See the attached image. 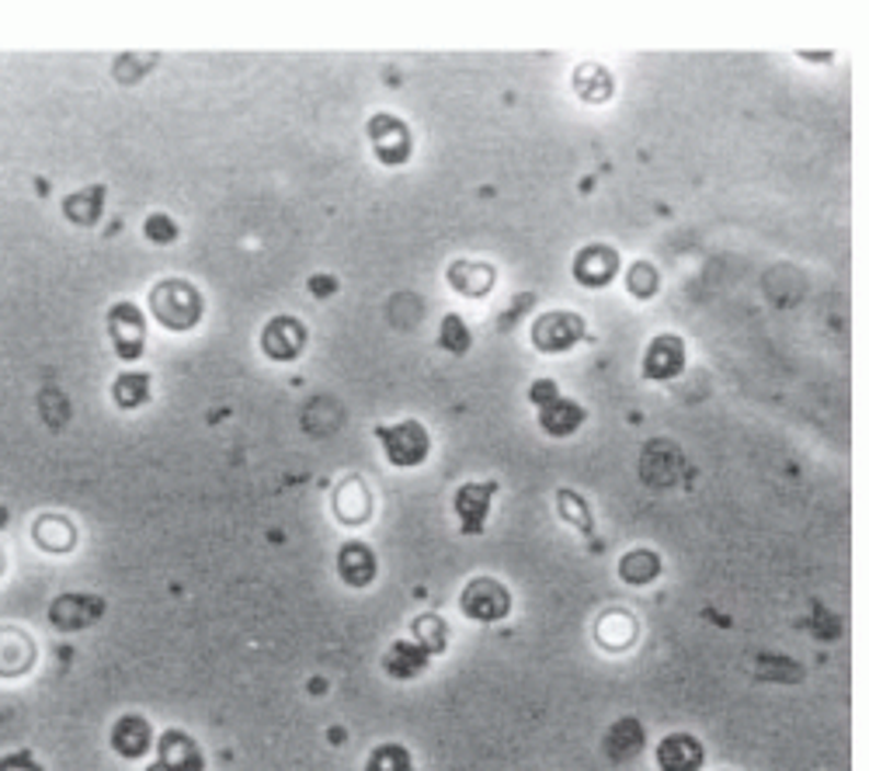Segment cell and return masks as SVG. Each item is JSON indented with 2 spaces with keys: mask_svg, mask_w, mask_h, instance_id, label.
<instances>
[{
  "mask_svg": "<svg viewBox=\"0 0 869 771\" xmlns=\"http://www.w3.org/2000/svg\"><path fill=\"white\" fill-rule=\"evenodd\" d=\"M362 771H414V758L403 744H379L373 747Z\"/></svg>",
  "mask_w": 869,
  "mask_h": 771,
  "instance_id": "cell-26",
  "label": "cell"
},
{
  "mask_svg": "<svg viewBox=\"0 0 869 771\" xmlns=\"http://www.w3.org/2000/svg\"><path fill=\"white\" fill-rule=\"evenodd\" d=\"M376 438L382 445V456L390 459L397 470H414L432 452V435L421 421H400V424H379Z\"/></svg>",
  "mask_w": 869,
  "mask_h": 771,
  "instance_id": "cell-2",
  "label": "cell"
},
{
  "mask_svg": "<svg viewBox=\"0 0 869 771\" xmlns=\"http://www.w3.org/2000/svg\"><path fill=\"white\" fill-rule=\"evenodd\" d=\"M144 237L150 243H174L178 240V222L164 212H153L144 219Z\"/></svg>",
  "mask_w": 869,
  "mask_h": 771,
  "instance_id": "cell-30",
  "label": "cell"
},
{
  "mask_svg": "<svg viewBox=\"0 0 869 771\" xmlns=\"http://www.w3.org/2000/svg\"><path fill=\"white\" fill-rule=\"evenodd\" d=\"M147 771H168V768H164V764H160V761H157V764H150Z\"/></svg>",
  "mask_w": 869,
  "mask_h": 771,
  "instance_id": "cell-34",
  "label": "cell"
},
{
  "mask_svg": "<svg viewBox=\"0 0 869 771\" xmlns=\"http://www.w3.org/2000/svg\"><path fill=\"white\" fill-rule=\"evenodd\" d=\"M307 327L296 317H272L261 331V352L272 361H296L307 348Z\"/></svg>",
  "mask_w": 869,
  "mask_h": 771,
  "instance_id": "cell-8",
  "label": "cell"
},
{
  "mask_svg": "<svg viewBox=\"0 0 869 771\" xmlns=\"http://www.w3.org/2000/svg\"><path fill=\"white\" fill-rule=\"evenodd\" d=\"M449 286L470 299L488 296L494 286V268L480 265V261H453L449 265Z\"/></svg>",
  "mask_w": 869,
  "mask_h": 771,
  "instance_id": "cell-20",
  "label": "cell"
},
{
  "mask_svg": "<svg viewBox=\"0 0 869 771\" xmlns=\"http://www.w3.org/2000/svg\"><path fill=\"white\" fill-rule=\"evenodd\" d=\"M619 577L633 587L654 584L661 577V556L654 550H630L619 560Z\"/></svg>",
  "mask_w": 869,
  "mask_h": 771,
  "instance_id": "cell-23",
  "label": "cell"
},
{
  "mask_svg": "<svg viewBox=\"0 0 869 771\" xmlns=\"http://www.w3.org/2000/svg\"><path fill=\"white\" fill-rule=\"evenodd\" d=\"M35 667V643L22 629H0V678H22Z\"/></svg>",
  "mask_w": 869,
  "mask_h": 771,
  "instance_id": "cell-16",
  "label": "cell"
},
{
  "mask_svg": "<svg viewBox=\"0 0 869 771\" xmlns=\"http://www.w3.org/2000/svg\"><path fill=\"white\" fill-rule=\"evenodd\" d=\"M411 633H414V643H421L432 657L435 654H446V646H449V625H446V619H442V615H435V612L418 615L411 622Z\"/></svg>",
  "mask_w": 869,
  "mask_h": 771,
  "instance_id": "cell-25",
  "label": "cell"
},
{
  "mask_svg": "<svg viewBox=\"0 0 869 771\" xmlns=\"http://www.w3.org/2000/svg\"><path fill=\"white\" fill-rule=\"evenodd\" d=\"M112 400L123 411H136L150 400V376L147 372H123L112 382Z\"/></svg>",
  "mask_w": 869,
  "mask_h": 771,
  "instance_id": "cell-24",
  "label": "cell"
},
{
  "mask_svg": "<svg viewBox=\"0 0 869 771\" xmlns=\"http://www.w3.org/2000/svg\"><path fill=\"white\" fill-rule=\"evenodd\" d=\"M459 608L467 619L491 625V622H501V619L512 615V591L494 577H473L467 587H462Z\"/></svg>",
  "mask_w": 869,
  "mask_h": 771,
  "instance_id": "cell-4",
  "label": "cell"
},
{
  "mask_svg": "<svg viewBox=\"0 0 869 771\" xmlns=\"http://www.w3.org/2000/svg\"><path fill=\"white\" fill-rule=\"evenodd\" d=\"M338 577L348 587H369L376 580V553L366 542H345L338 550Z\"/></svg>",
  "mask_w": 869,
  "mask_h": 771,
  "instance_id": "cell-17",
  "label": "cell"
},
{
  "mask_svg": "<svg viewBox=\"0 0 869 771\" xmlns=\"http://www.w3.org/2000/svg\"><path fill=\"white\" fill-rule=\"evenodd\" d=\"M619 275V251L609 243H588L574 257V278L584 289H605Z\"/></svg>",
  "mask_w": 869,
  "mask_h": 771,
  "instance_id": "cell-9",
  "label": "cell"
},
{
  "mask_svg": "<svg viewBox=\"0 0 869 771\" xmlns=\"http://www.w3.org/2000/svg\"><path fill=\"white\" fill-rule=\"evenodd\" d=\"M428 660H432V654L424 651L421 643L397 640L390 651L382 654V671H387L390 678H397V681H411V678L428 671Z\"/></svg>",
  "mask_w": 869,
  "mask_h": 771,
  "instance_id": "cell-18",
  "label": "cell"
},
{
  "mask_svg": "<svg viewBox=\"0 0 869 771\" xmlns=\"http://www.w3.org/2000/svg\"><path fill=\"white\" fill-rule=\"evenodd\" d=\"M150 310H153L160 327H168L174 334H185L202 320L206 302H202V292L192 286V281L164 278V281H157L153 292H150Z\"/></svg>",
  "mask_w": 869,
  "mask_h": 771,
  "instance_id": "cell-1",
  "label": "cell"
},
{
  "mask_svg": "<svg viewBox=\"0 0 869 771\" xmlns=\"http://www.w3.org/2000/svg\"><path fill=\"white\" fill-rule=\"evenodd\" d=\"M0 771H46V768L38 764L28 750H14V755L0 758Z\"/></svg>",
  "mask_w": 869,
  "mask_h": 771,
  "instance_id": "cell-31",
  "label": "cell"
},
{
  "mask_svg": "<svg viewBox=\"0 0 869 771\" xmlns=\"http://www.w3.org/2000/svg\"><path fill=\"white\" fill-rule=\"evenodd\" d=\"M682 369H685V344H682L678 334H658L651 344H647L643 379L668 382V379H678Z\"/></svg>",
  "mask_w": 869,
  "mask_h": 771,
  "instance_id": "cell-10",
  "label": "cell"
},
{
  "mask_svg": "<svg viewBox=\"0 0 869 771\" xmlns=\"http://www.w3.org/2000/svg\"><path fill=\"white\" fill-rule=\"evenodd\" d=\"M101 612H105V601L98 595H59L49 605V622L64 633H77V629L98 622Z\"/></svg>",
  "mask_w": 869,
  "mask_h": 771,
  "instance_id": "cell-11",
  "label": "cell"
},
{
  "mask_svg": "<svg viewBox=\"0 0 869 771\" xmlns=\"http://www.w3.org/2000/svg\"><path fill=\"white\" fill-rule=\"evenodd\" d=\"M626 289H630L637 299H651L661 289V275H658V268L651 265V261H637V265L630 268V275H626Z\"/></svg>",
  "mask_w": 869,
  "mask_h": 771,
  "instance_id": "cell-29",
  "label": "cell"
},
{
  "mask_svg": "<svg viewBox=\"0 0 869 771\" xmlns=\"http://www.w3.org/2000/svg\"><path fill=\"white\" fill-rule=\"evenodd\" d=\"M584 337H588V323H584L581 313H571V310H550V313L536 317L533 323V344L542 355H563Z\"/></svg>",
  "mask_w": 869,
  "mask_h": 771,
  "instance_id": "cell-5",
  "label": "cell"
},
{
  "mask_svg": "<svg viewBox=\"0 0 869 771\" xmlns=\"http://www.w3.org/2000/svg\"><path fill=\"white\" fill-rule=\"evenodd\" d=\"M157 761L168 771H206V758H202V747L195 737H188L185 729H168L164 737L157 740Z\"/></svg>",
  "mask_w": 869,
  "mask_h": 771,
  "instance_id": "cell-14",
  "label": "cell"
},
{
  "mask_svg": "<svg viewBox=\"0 0 869 771\" xmlns=\"http://www.w3.org/2000/svg\"><path fill=\"white\" fill-rule=\"evenodd\" d=\"M112 750L118 758H126V761H139V758H147L150 750H153V729H150V720L147 716H123L115 726H112Z\"/></svg>",
  "mask_w": 869,
  "mask_h": 771,
  "instance_id": "cell-13",
  "label": "cell"
},
{
  "mask_svg": "<svg viewBox=\"0 0 869 771\" xmlns=\"http://www.w3.org/2000/svg\"><path fill=\"white\" fill-rule=\"evenodd\" d=\"M369 143H373V153L382 168H400L408 164L411 153H414V136L408 129V122L390 115V112H376L369 118Z\"/></svg>",
  "mask_w": 869,
  "mask_h": 771,
  "instance_id": "cell-3",
  "label": "cell"
},
{
  "mask_svg": "<svg viewBox=\"0 0 869 771\" xmlns=\"http://www.w3.org/2000/svg\"><path fill=\"white\" fill-rule=\"evenodd\" d=\"M438 344L446 348L449 355L462 358L470 352V344H473V334L467 327V320H462L459 313H446L442 317V327H438Z\"/></svg>",
  "mask_w": 869,
  "mask_h": 771,
  "instance_id": "cell-27",
  "label": "cell"
},
{
  "mask_svg": "<svg viewBox=\"0 0 869 771\" xmlns=\"http://www.w3.org/2000/svg\"><path fill=\"white\" fill-rule=\"evenodd\" d=\"M539 411V428H542V435H550V438H571V435H578L581 431V424L588 421V411L581 407L578 400H568V396H553V400H547L542 403V407H536Z\"/></svg>",
  "mask_w": 869,
  "mask_h": 771,
  "instance_id": "cell-12",
  "label": "cell"
},
{
  "mask_svg": "<svg viewBox=\"0 0 869 771\" xmlns=\"http://www.w3.org/2000/svg\"><path fill=\"white\" fill-rule=\"evenodd\" d=\"M553 396H560V386L553 379H536L529 386V403H536V407H542V403L553 400Z\"/></svg>",
  "mask_w": 869,
  "mask_h": 771,
  "instance_id": "cell-32",
  "label": "cell"
},
{
  "mask_svg": "<svg viewBox=\"0 0 869 771\" xmlns=\"http://www.w3.org/2000/svg\"><path fill=\"white\" fill-rule=\"evenodd\" d=\"M101 209H105V185H94V188H80L73 195L64 198V216L77 227H94L101 219Z\"/></svg>",
  "mask_w": 869,
  "mask_h": 771,
  "instance_id": "cell-22",
  "label": "cell"
},
{
  "mask_svg": "<svg viewBox=\"0 0 869 771\" xmlns=\"http://www.w3.org/2000/svg\"><path fill=\"white\" fill-rule=\"evenodd\" d=\"M574 91H578L581 101H588V105H605V101H609L613 91H616V80H613L609 70L598 67V64H581L574 70Z\"/></svg>",
  "mask_w": 869,
  "mask_h": 771,
  "instance_id": "cell-21",
  "label": "cell"
},
{
  "mask_svg": "<svg viewBox=\"0 0 869 771\" xmlns=\"http://www.w3.org/2000/svg\"><path fill=\"white\" fill-rule=\"evenodd\" d=\"M501 491L498 480H473V483H462L456 491V518H459V529L462 536H480L488 529V515H491V504H494V494Z\"/></svg>",
  "mask_w": 869,
  "mask_h": 771,
  "instance_id": "cell-7",
  "label": "cell"
},
{
  "mask_svg": "<svg viewBox=\"0 0 869 771\" xmlns=\"http://www.w3.org/2000/svg\"><path fill=\"white\" fill-rule=\"evenodd\" d=\"M310 292H313L317 299H328L331 292H338L334 275H313V278H310Z\"/></svg>",
  "mask_w": 869,
  "mask_h": 771,
  "instance_id": "cell-33",
  "label": "cell"
},
{
  "mask_svg": "<svg viewBox=\"0 0 869 771\" xmlns=\"http://www.w3.org/2000/svg\"><path fill=\"white\" fill-rule=\"evenodd\" d=\"M643 750V726L633 716H622L609 726L605 734V755L613 761H633Z\"/></svg>",
  "mask_w": 869,
  "mask_h": 771,
  "instance_id": "cell-19",
  "label": "cell"
},
{
  "mask_svg": "<svg viewBox=\"0 0 869 771\" xmlns=\"http://www.w3.org/2000/svg\"><path fill=\"white\" fill-rule=\"evenodd\" d=\"M108 337H112V348L123 361H136L144 355V344H147V317L144 310L136 307V302H115L108 310Z\"/></svg>",
  "mask_w": 869,
  "mask_h": 771,
  "instance_id": "cell-6",
  "label": "cell"
},
{
  "mask_svg": "<svg viewBox=\"0 0 869 771\" xmlns=\"http://www.w3.org/2000/svg\"><path fill=\"white\" fill-rule=\"evenodd\" d=\"M706 750L693 734H668L658 744V768L661 771H699Z\"/></svg>",
  "mask_w": 869,
  "mask_h": 771,
  "instance_id": "cell-15",
  "label": "cell"
},
{
  "mask_svg": "<svg viewBox=\"0 0 869 771\" xmlns=\"http://www.w3.org/2000/svg\"><path fill=\"white\" fill-rule=\"evenodd\" d=\"M557 511H560L563 521L574 525L578 532H584V536L592 532V511H588V504H584V497H578L574 491H560L557 494Z\"/></svg>",
  "mask_w": 869,
  "mask_h": 771,
  "instance_id": "cell-28",
  "label": "cell"
}]
</instances>
